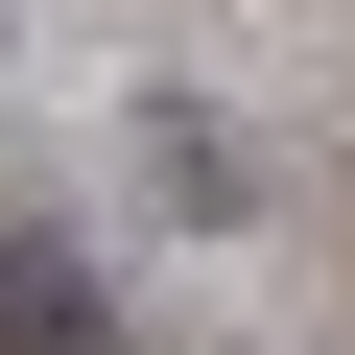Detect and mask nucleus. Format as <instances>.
<instances>
[{
    "mask_svg": "<svg viewBox=\"0 0 355 355\" xmlns=\"http://www.w3.org/2000/svg\"><path fill=\"white\" fill-rule=\"evenodd\" d=\"M0 355H142V331H119V284L71 237H0Z\"/></svg>",
    "mask_w": 355,
    "mask_h": 355,
    "instance_id": "obj_2",
    "label": "nucleus"
},
{
    "mask_svg": "<svg viewBox=\"0 0 355 355\" xmlns=\"http://www.w3.org/2000/svg\"><path fill=\"white\" fill-rule=\"evenodd\" d=\"M119 190H142L166 237H261V142H237L214 95H142V119H119Z\"/></svg>",
    "mask_w": 355,
    "mask_h": 355,
    "instance_id": "obj_1",
    "label": "nucleus"
}]
</instances>
